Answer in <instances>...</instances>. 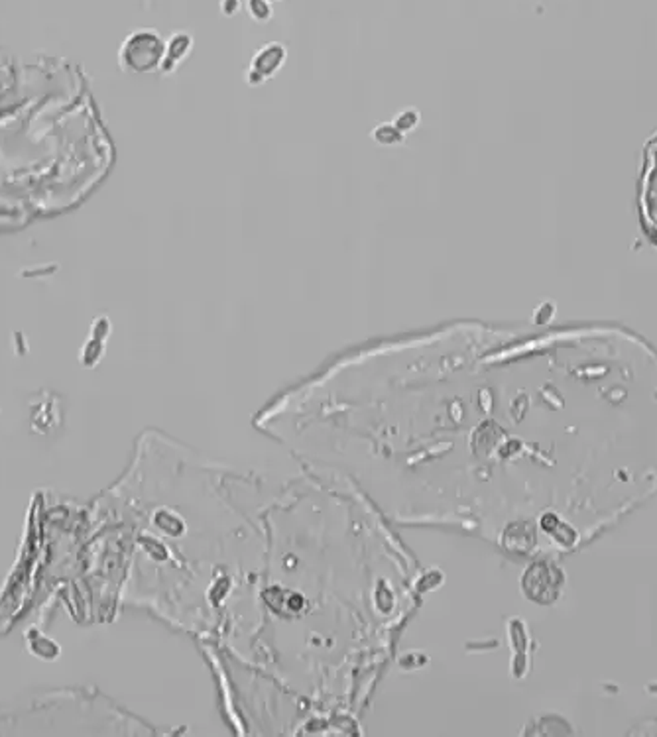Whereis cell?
Masks as SVG:
<instances>
[{
	"label": "cell",
	"mask_w": 657,
	"mask_h": 737,
	"mask_svg": "<svg viewBox=\"0 0 657 737\" xmlns=\"http://www.w3.org/2000/svg\"><path fill=\"white\" fill-rule=\"evenodd\" d=\"M283 61H286V48L280 43H268L254 55L252 67H250V77H252L250 81L258 83V81H264L266 77H272L280 69V65H283Z\"/></svg>",
	"instance_id": "cell-3"
},
{
	"label": "cell",
	"mask_w": 657,
	"mask_h": 737,
	"mask_svg": "<svg viewBox=\"0 0 657 737\" xmlns=\"http://www.w3.org/2000/svg\"><path fill=\"white\" fill-rule=\"evenodd\" d=\"M221 10L224 16H234L240 10V0H222Z\"/></svg>",
	"instance_id": "cell-8"
},
{
	"label": "cell",
	"mask_w": 657,
	"mask_h": 737,
	"mask_svg": "<svg viewBox=\"0 0 657 737\" xmlns=\"http://www.w3.org/2000/svg\"><path fill=\"white\" fill-rule=\"evenodd\" d=\"M268 2H272V0H268Z\"/></svg>",
	"instance_id": "cell-10"
},
{
	"label": "cell",
	"mask_w": 657,
	"mask_h": 737,
	"mask_svg": "<svg viewBox=\"0 0 657 737\" xmlns=\"http://www.w3.org/2000/svg\"><path fill=\"white\" fill-rule=\"evenodd\" d=\"M551 535H553L555 539L561 542V545H565V547H571V545H575V541H577V531H575L571 525L563 523V521L555 527L553 531H551Z\"/></svg>",
	"instance_id": "cell-7"
},
{
	"label": "cell",
	"mask_w": 657,
	"mask_h": 737,
	"mask_svg": "<svg viewBox=\"0 0 657 737\" xmlns=\"http://www.w3.org/2000/svg\"><path fill=\"white\" fill-rule=\"evenodd\" d=\"M165 55V42L156 30H136L126 38L120 50V60L124 67L132 69L136 73H144L158 67Z\"/></svg>",
	"instance_id": "cell-1"
},
{
	"label": "cell",
	"mask_w": 657,
	"mask_h": 737,
	"mask_svg": "<svg viewBox=\"0 0 657 737\" xmlns=\"http://www.w3.org/2000/svg\"><path fill=\"white\" fill-rule=\"evenodd\" d=\"M246 10L254 22H268L273 16L272 4L268 0H246Z\"/></svg>",
	"instance_id": "cell-6"
},
{
	"label": "cell",
	"mask_w": 657,
	"mask_h": 737,
	"mask_svg": "<svg viewBox=\"0 0 657 737\" xmlns=\"http://www.w3.org/2000/svg\"><path fill=\"white\" fill-rule=\"evenodd\" d=\"M559 523H561V519L555 515V513H545L543 519H541V527L545 529L547 533H551V531H553L555 527L559 525Z\"/></svg>",
	"instance_id": "cell-9"
},
{
	"label": "cell",
	"mask_w": 657,
	"mask_h": 737,
	"mask_svg": "<svg viewBox=\"0 0 657 737\" xmlns=\"http://www.w3.org/2000/svg\"><path fill=\"white\" fill-rule=\"evenodd\" d=\"M555 572H557V570H555V568H549L547 564H536V568L529 570L528 574H526V578L536 580V584H533V582H523V586H526V588L531 586V590H528L531 600H533V598L539 600V602H551V600H555V596L559 594V584H561V578H557V580L553 578Z\"/></svg>",
	"instance_id": "cell-2"
},
{
	"label": "cell",
	"mask_w": 657,
	"mask_h": 737,
	"mask_svg": "<svg viewBox=\"0 0 657 737\" xmlns=\"http://www.w3.org/2000/svg\"><path fill=\"white\" fill-rule=\"evenodd\" d=\"M30 651H32L34 657L42 659V661H53V659H58V657H60V653H61L60 647H58V643L52 641L50 637L42 635V633H38V639L30 643Z\"/></svg>",
	"instance_id": "cell-5"
},
{
	"label": "cell",
	"mask_w": 657,
	"mask_h": 737,
	"mask_svg": "<svg viewBox=\"0 0 657 737\" xmlns=\"http://www.w3.org/2000/svg\"><path fill=\"white\" fill-rule=\"evenodd\" d=\"M193 48V38L188 32H178L170 38V42L165 45V55H163V67L165 71H173L175 65L183 61L189 55V51Z\"/></svg>",
	"instance_id": "cell-4"
}]
</instances>
